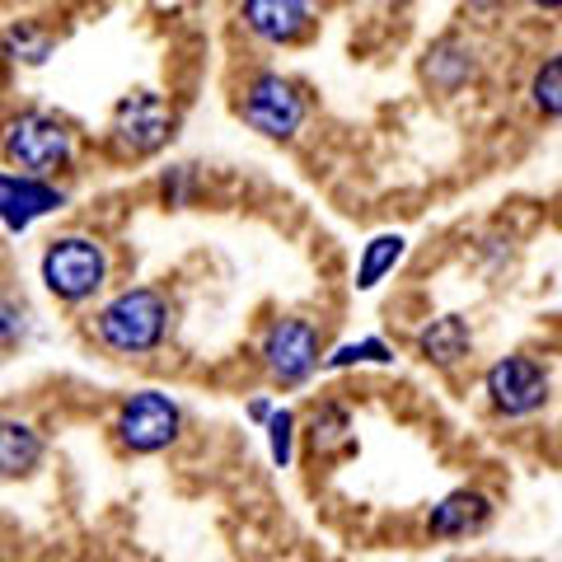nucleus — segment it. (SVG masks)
Masks as SVG:
<instances>
[{
  "label": "nucleus",
  "instance_id": "10",
  "mask_svg": "<svg viewBox=\"0 0 562 562\" xmlns=\"http://www.w3.org/2000/svg\"><path fill=\"white\" fill-rule=\"evenodd\" d=\"M239 29L262 47H295L319 29V10L305 0H244Z\"/></svg>",
  "mask_w": 562,
  "mask_h": 562
},
{
  "label": "nucleus",
  "instance_id": "15",
  "mask_svg": "<svg viewBox=\"0 0 562 562\" xmlns=\"http://www.w3.org/2000/svg\"><path fill=\"white\" fill-rule=\"evenodd\" d=\"M413 347L431 371H454V366H464L473 357V328L464 314H436V319L417 328Z\"/></svg>",
  "mask_w": 562,
  "mask_h": 562
},
{
  "label": "nucleus",
  "instance_id": "17",
  "mask_svg": "<svg viewBox=\"0 0 562 562\" xmlns=\"http://www.w3.org/2000/svg\"><path fill=\"white\" fill-rule=\"evenodd\" d=\"M57 29L43 24V20H14L0 29V57H5L10 66H24V70H38L47 66L52 57H57Z\"/></svg>",
  "mask_w": 562,
  "mask_h": 562
},
{
  "label": "nucleus",
  "instance_id": "19",
  "mask_svg": "<svg viewBox=\"0 0 562 562\" xmlns=\"http://www.w3.org/2000/svg\"><path fill=\"white\" fill-rule=\"evenodd\" d=\"M398 361V351L390 338H380V333H371V338H357V342H338V347H328V357H324V371H361V366H394Z\"/></svg>",
  "mask_w": 562,
  "mask_h": 562
},
{
  "label": "nucleus",
  "instance_id": "16",
  "mask_svg": "<svg viewBox=\"0 0 562 562\" xmlns=\"http://www.w3.org/2000/svg\"><path fill=\"white\" fill-rule=\"evenodd\" d=\"M403 258H408V235H403V231H375L371 239L361 244V254H357L351 286H357L361 295H371L380 281H390L403 268Z\"/></svg>",
  "mask_w": 562,
  "mask_h": 562
},
{
  "label": "nucleus",
  "instance_id": "13",
  "mask_svg": "<svg viewBox=\"0 0 562 562\" xmlns=\"http://www.w3.org/2000/svg\"><path fill=\"white\" fill-rule=\"evenodd\" d=\"M47 460V436L38 422L20 413H0V483L33 479Z\"/></svg>",
  "mask_w": 562,
  "mask_h": 562
},
{
  "label": "nucleus",
  "instance_id": "6",
  "mask_svg": "<svg viewBox=\"0 0 562 562\" xmlns=\"http://www.w3.org/2000/svg\"><path fill=\"white\" fill-rule=\"evenodd\" d=\"M324 328L305 314H277L258 333V366L277 390H305L324 371Z\"/></svg>",
  "mask_w": 562,
  "mask_h": 562
},
{
  "label": "nucleus",
  "instance_id": "1",
  "mask_svg": "<svg viewBox=\"0 0 562 562\" xmlns=\"http://www.w3.org/2000/svg\"><path fill=\"white\" fill-rule=\"evenodd\" d=\"M90 338L113 361H150L173 338V301L155 281H132L103 295L90 314Z\"/></svg>",
  "mask_w": 562,
  "mask_h": 562
},
{
  "label": "nucleus",
  "instance_id": "22",
  "mask_svg": "<svg viewBox=\"0 0 562 562\" xmlns=\"http://www.w3.org/2000/svg\"><path fill=\"white\" fill-rule=\"evenodd\" d=\"M160 198H165V206H188V198H192V165H169L160 173Z\"/></svg>",
  "mask_w": 562,
  "mask_h": 562
},
{
  "label": "nucleus",
  "instance_id": "11",
  "mask_svg": "<svg viewBox=\"0 0 562 562\" xmlns=\"http://www.w3.org/2000/svg\"><path fill=\"white\" fill-rule=\"evenodd\" d=\"M483 70V57H479V43L464 38V33H441L427 52H422V80H427L431 94L441 99H454L464 94Z\"/></svg>",
  "mask_w": 562,
  "mask_h": 562
},
{
  "label": "nucleus",
  "instance_id": "23",
  "mask_svg": "<svg viewBox=\"0 0 562 562\" xmlns=\"http://www.w3.org/2000/svg\"><path fill=\"white\" fill-rule=\"evenodd\" d=\"M272 408H277L272 398H249V403H244V413H249V422H254V427H268Z\"/></svg>",
  "mask_w": 562,
  "mask_h": 562
},
{
  "label": "nucleus",
  "instance_id": "24",
  "mask_svg": "<svg viewBox=\"0 0 562 562\" xmlns=\"http://www.w3.org/2000/svg\"><path fill=\"white\" fill-rule=\"evenodd\" d=\"M441 562H464V558H441Z\"/></svg>",
  "mask_w": 562,
  "mask_h": 562
},
{
  "label": "nucleus",
  "instance_id": "8",
  "mask_svg": "<svg viewBox=\"0 0 562 562\" xmlns=\"http://www.w3.org/2000/svg\"><path fill=\"white\" fill-rule=\"evenodd\" d=\"M483 398H487V408L497 417L525 422V417L549 408L553 375H549V366H543L539 357H530V351H506V357H497L483 371Z\"/></svg>",
  "mask_w": 562,
  "mask_h": 562
},
{
  "label": "nucleus",
  "instance_id": "21",
  "mask_svg": "<svg viewBox=\"0 0 562 562\" xmlns=\"http://www.w3.org/2000/svg\"><path fill=\"white\" fill-rule=\"evenodd\" d=\"M33 333V314L24 301H14L10 291H0V351H14L24 347Z\"/></svg>",
  "mask_w": 562,
  "mask_h": 562
},
{
  "label": "nucleus",
  "instance_id": "7",
  "mask_svg": "<svg viewBox=\"0 0 562 562\" xmlns=\"http://www.w3.org/2000/svg\"><path fill=\"white\" fill-rule=\"evenodd\" d=\"M173 127H179V109L160 90H132L113 103L103 140L117 160H150L173 140Z\"/></svg>",
  "mask_w": 562,
  "mask_h": 562
},
{
  "label": "nucleus",
  "instance_id": "20",
  "mask_svg": "<svg viewBox=\"0 0 562 562\" xmlns=\"http://www.w3.org/2000/svg\"><path fill=\"white\" fill-rule=\"evenodd\" d=\"M262 436H268V460H272V469H291L295 464V446H301V417L277 403L272 417H268V427H262Z\"/></svg>",
  "mask_w": 562,
  "mask_h": 562
},
{
  "label": "nucleus",
  "instance_id": "2",
  "mask_svg": "<svg viewBox=\"0 0 562 562\" xmlns=\"http://www.w3.org/2000/svg\"><path fill=\"white\" fill-rule=\"evenodd\" d=\"M43 291L66 310L94 305L113 281V254L94 231H61L43 244L38 254Z\"/></svg>",
  "mask_w": 562,
  "mask_h": 562
},
{
  "label": "nucleus",
  "instance_id": "9",
  "mask_svg": "<svg viewBox=\"0 0 562 562\" xmlns=\"http://www.w3.org/2000/svg\"><path fill=\"white\" fill-rule=\"evenodd\" d=\"M70 206V192L52 179H29V173L0 169V231L29 235L38 221L57 216Z\"/></svg>",
  "mask_w": 562,
  "mask_h": 562
},
{
  "label": "nucleus",
  "instance_id": "12",
  "mask_svg": "<svg viewBox=\"0 0 562 562\" xmlns=\"http://www.w3.org/2000/svg\"><path fill=\"white\" fill-rule=\"evenodd\" d=\"M492 516H497V502H492V492L464 483V487H450L446 497L431 502V512H427V535H431V539H446V543L473 539V535L487 530Z\"/></svg>",
  "mask_w": 562,
  "mask_h": 562
},
{
  "label": "nucleus",
  "instance_id": "18",
  "mask_svg": "<svg viewBox=\"0 0 562 562\" xmlns=\"http://www.w3.org/2000/svg\"><path fill=\"white\" fill-rule=\"evenodd\" d=\"M525 94H530V109L543 122H562V47L558 52H543V57L535 61Z\"/></svg>",
  "mask_w": 562,
  "mask_h": 562
},
{
  "label": "nucleus",
  "instance_id": "3",
  "mask_svg": "<svg viewBox=\"0 0 562 562\" xmlns=\"http://www.w3.org/2000/svg\"><path fill=\"white\" fill-rule=\"evenodd\" d=\"M80 155V132L52 109H20L0 122V160L29 179H52L66 173Z\"/></svg>",
  "mask_w": 562,
  "mask_h": 562
},
{
  "label": "nucleus",
  "instance_id": "5",
  "mask_svg": "<svg viewBox=\"0 0 562 562\" xmlns=\"http://www.w3.org/2000/svg\"><path fill=\"white\" fill-rule=\"evenodd\" d=\"M235 113L244 117V127L258 132L262 140H295L310 122V94L301 80H291L277 66H258L239 80Z\"/></svg>",
  "mask_w": 562,
  "mask_h": 562
},
{
  "label": "nucleus",
  "instance_id": "14",
  "mask_svg": "<svg viewBox=\"0 0 562 562\" xmlns=\"http://www.w3.org/2000/svg\"><path fill=\"white\" fill-rule=\"evenodd\" d=\"M301 436L314 460H333V454H351L357 450V417L342 398H319L301 422Z\"/></svg>",
  "mask_w": 562,
  "mask_h": 562
},
{
  "label": "nucleus",
  "instance_id": "4",
  "mask_svg": "<svg viewBox=\"0 0 562 562\" xmlns=\"http://www.w3.org/2000/svg\"><path fill=\"white\" fill-rule=\"evenodd\" d=\"M109 431H113V446L122 454H132V460H150V454H165V450H173L183 441L188 413L169 390L146 384V390H132V394L117 398Z\"/></svg>",
  "mask_w": 562,
  "mask_h": 562
}]
</instances>
